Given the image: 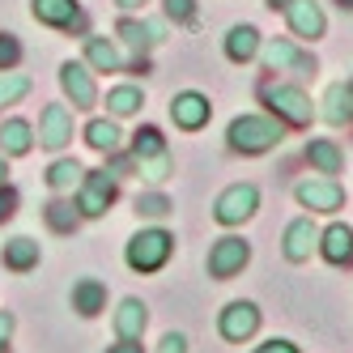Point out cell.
Returning <instances> with one entry per match:
<instances>
[{
	"label": "cell",
	"mask_w": 353,
	"mask_h": 353,
	"mask_svg": "<svg viewBox=\"0 0 353 353\" xmlns=\"http://www.w3.org/2000/svg\"><path fill=\"white\" fill-rule=\"evenodd\" d=\"M34 264H39V243L34 239H13V243H5V268L30 272Z\"/></svg>",
	"instance_id": "obj_25"
},
{
	"label": "cell",
	"mask_w": 353,
	"mask_h": 353,
	"mask_svg": "<svg viewBox=\"0 0 353 353\" xmlns=\"http://www.w3.org/2000/svg\"><path fill=\"white\" fill-rule=\"evenodd\" d=\"M256 209H260V188H256V183H234V188H225V192L217 196L213 217H217L221 225H239V221H247Z\"/></svg>",
	"instance_id": "obj_4"
},
{
	"label": "cell",
	"mask_w": 353,
	"mask_h": 353,
	"mask_svg": "<svg viewBox=\"0 0 353 353\" xmlns=\"http://www.w3.org/2000/svg\"><path fill=\"white\" fill-rule=\"evenodd\" d=\"M107 307V285L94 281V276H85V281L72 285V311L77 315H98Z\"/></svg>",
	"instance_id": "obj_21"
},
{
	"label": "cell",
	"mask_w": 353,
	"mask_h": 353,
	"mask_svg": "<svg viewBox=\"0 0 353 353\" xmlns=\"http://www.w3.org/2000/svg\"><path fill=\"white\" fill-rule=\"evenodd\" d=\"M145 107V94L137 90V85H115L111 94H107V111L111 115H137Z\"/></svg>",
	"instance_id": "obj_27"
},
{
	"label": "cell",
	"mask_w": 353,
	"mask_h": 353,
	"mask_svg": "<svg viewBox=\"0 0 353 353\" xmlns=\"http://www.w3.org/2000/svg\"><path fill=\"white\" fill-rule=\"evenodd\" d=\"M132 154H137L141 174H145L149 183H162L166 174H170V149H166V141H162L158 128H137V137H132Z\"/></svg>",
	"instance_id": "obj_2"
},
{
	"label": "cell",
	"mask_w": 353,
	"mask_h": 353,
	"mask_svg": "<svg viewBox=\"0 0 353 353\" xmlns=\"http://www.w3.org/2000/svg\"><path fill=\"white\" fill-rule=\"evenodd\" d=\"M5 174H9V166H5V158H0V183H5Z\"/></svg>",
	"instance_id": "obj_42"
},
{
	"label": "cell",
	"mask_w": 353,
	"mask_h": 353,
	"mask_svg": "<svg viewBox=\"0 0 353 353\" xmlns=\"http://www.w3.org/2000/svg\"><path fill=\"white\" fill-rule=\"evenodd\" d=\"M21 60V43L17 34H0V68H13Z\"/></svg>",
	"instance_id": "obj_34"
},
{
	"label": "cell",
	"mask_w": 353,
	"mask_h": 353,
	"mask_svg": "<svg viewBox=\"0 0 353 353\" xmlns=\"http://www.w3.org/2000/svg\"><path fill=\"white\" fill-rule=\"evenodd\" d=\"M307 158L319 174H341L345 170V154H341V145L336 141H311L307 145Z\"/></svg>",
	"instance_id": "obj_23"
},
{
	"label": "cell",
	"mask_w": 353,
	"mask_h": 353,
	"mask_svg": "<svg viewBox=\"0 0 353 353\" xmlns=\"http://www.w3.org/2000/svg\"><path fill=\"white\" fill-rule=\"evenodd\" d=\"M256 327H260V307L256 302H230V307L221 311V319H217V332L230 345H243L247 336H256Z\"/></svg>",
	"instance_id": "obj_9"
},
{
	"label": "cell",
	"mask_w": 353,
	"mask_h": 353,
	"mask_svg": "<svg viewBox=\"0 0 353 353\" xmlns=\"http://www.w3.org/2000/svg\"><path fill=\"white\" fill-rule=\"evenodd\" d=\"M30 145H34V132H30L26 119H5V123H0V149H5L9 158L30 154Z\"/></svg>",
	"instance_id": "obj_22"
},
{
	"label": "cell",
	"mask_w": 353,
	"mask_h": 353,
	"mask_svg": "<svg viewBox=\"0 0 353 353\" xmlns=\"http://www.w3.org/2000/svg\"><path fill=\"white\" fill-rule=\"evenodd\" d=\"M158 353H188V336H183V332H170V336H162Z\"/></svg>",
	"instance_id": "obj_36"
},
{
	"label": "cell",
	"mask_w": 353,
	"mask_h": 353,
	"mask_svg": "<svg viewBox=\"0 0 353 353\" xmlns=\"http://www.w3.org/2000/svg\"><path fill=\"white\" fill-rule=\"evenodd\" d=\"M170 209H174V205H170L162 192H145V196H137V213H141V217H166Z\"/></svg>",
	"instance_id": "obj_32"
},
{
	"label": "cell",
	"mask_w": 353,
	"mask_h": 353,
	"mask_svg": "<svg viewBox=\"0 0 353 353\" xmlns=\"http://www.w3.org/2000/svg\"><path fill=\"white\" fill-rule=\"evenodd\" d=\"M85 141L94 145V149H103V154H115L119 149V128H115V119H94L90 128H85Z\"/></svg>",
	"instance_id": "obj_28"
},
{
	"label": "cell",
	"mask_w": 353,
	"mask_h": 353,
	"mask_svg": "<svg viewBox=\"0 0 353 353\" xmlns=\"http://www.w3.org/2000/svg\"><path fill=\"white\" fill-rule=\"evenodd\" d=\"M225 56H230L234 64H247L260 56V30L256 26H230V34H225Z\"/></svg>",
	"instance_id": "obj_18"
},
{
	"label": "cell",
	"mask_w": 353,
	"mask_h": 353,
	"mask_svg": "<svg viewBox=\"0 0 353 353\" xmlns=\"http://www.w3.org/2000/svg\"><path fill=\"white\" fill-rule=\"evenodd\" d=\"M247 260H251L247 239L225 234V239H217V243H213V251H209V276H217V281H230L234 272H243V268H247Z\"/></svg>",
	"instance_id": "obj_6"
},
{
	"label": "cell",
	"mask_w": 353,
	"mask_h": 353,
	"mask_svg": "<svg viewBox=\"0 0 353 353\" xmlns=\"http://www.w3.org/2000/svg\"><path fill=\"white\" fill-rule=\"evenodd\" d=\"M166 17L179 21V26H192L196 21V0H166Z\"/></svg>",
	"instance_id": "obj_33"
},
{
	"label": "cell",
	"mask_w": 353,
	"mask_h": 353,
	"mask_svg": "<svg viewBox=\"0 0 353 353\" xmlns=\"http://www.w3.org/2000/svg\"><path fill=\"white\" fill-rule=\"evenodd\" d=\"M115 5H119V9H141L145 0H115Z\"/></svg>",
	"instance_id": "obj_40"
},
{
	"label": "cell",
	"mask_w": 353,
	"mask_h": 353,
	"mask_svg": "<svg viewBox=\"0 0 353 353\" xmlns=\"http://www.w3.org/2000/svg\"><path fill=\"white\" fill-rule=\"evenodd\" d=\"M30 13H34V21H43V26H56V30H72V26L81 30V26H85L77 0H30Z\"/></svg>",
	"instance_id": "obj_13"
},
{
	"label": "cell",
	"mask_w": 353,
	"mask_h": 353,
	"mask_svg": "<svg viewBox=\"0 0 353 353\" xmlns=\"http://www.w3.org/2000/svg\"><path fill=\"white\" fill-rule=\"evenodd\" d=\"M26 94H30V77H21V72H5V77H0V111L13 107L17 98H26Z\"/></svg>",
	"instance_id": "obj_29"
},
{
	"label": "cell",
	"mask_w": 353,
	"mask_h": 353,
	"mask_svg": "<svg viewBox=\"0 0 353 353\" xmlns=\"http://www.w3.org/2000/svg\"><path fill=\"white\" fill-rule=\"evenodd\" d=\"M13 213H17V192L0 183V221H9Z\"/></svg>",
	"instance_id": "obj_35"
},
{
	"label": "cell",
	"mask_w": 353,
	"mask_h": 353,
	"mask_svg": "<svg viewBox=\"0 0 353 353\" xmlns=\"http://www.w3.org/2000/svg\"><path fill=\"white\" fill-rule=\"evenodd\" d=\"M285 13V21H290V30L298 34V39H323V30H327V17H323V9L315 5V0H290V5L281 9Z\"/></svg>",
	"instance_id": "obj_12"
},
{
	"label": "cell",
	"mask_w": 353,
	"mask_h": 353,
	"mask_svg": "<svg viewBox=\"0 0 353 353\" xmlns=\"http://www.w3.org/2000/svg\"><path fill=\"white\" fill-rule=\"evenodd\" d=\"M9 336H13V315H9V311H0V353L9 349Z\"/></svg>",
	"instance_id": "obj_37"
},
{
	"label": "cell",
	"mask_w": 353,
	"mask_h": 353,
	"mask_svg": "<svg viewBox=\"0 0 353 353\" xmlns=\"http://www.w3.org/2000/svg\"><path fill=\"white\" fill-rule=\"evenodd\" d=\"M115 34H119L123 43H128L132 52H149V47H154V43L162 39V26H158V21H132V17H123Z\"/></svg>",
	"instance_id": "obj_20"
},
{
	"label": "cell",
	"mask_w": 353,
	"mask_h": 353,
	"mask_svg": "<svg viewBox=\"0 0 353 353\" xmlns=\"http://www.w3.org/2000/svg\"><path fill=\"white\" fill-rule=\"evenodd\" d=\"M341 9H353V0H341Z\"/></svg>",
	"instance_id": "obj_43"
},
{
	"label": "cell",
	"mask_w": 353,
	"mask_h": 353,
	"mask_svg": "<svg viewBox=\"0 0 353 353\" xmlns=\"http://www.w3.org/2000/svg\"><path fill=\"white\" fill-rule=\"evenodd\" d=\"M174 251V239L166 230H141L132 243H128V268L137 272H158Z\"/></svg>",
	"instance_id": "obj_3"
},
{
	"label": "cell",
	"mask_w": 353,
	"mask_h": 353,
	"mask_svg": "<svg viewBox=\"0 0 353 353\" xmlns=\"http://www.w3.org/2000/svg\"><path fill=\"white\" fill-rule=\"evenodd\" d=\"M251 353H298V345H290V341H268V345L251 349Z\"/></svg>",
	"instance_id": "obj_38"
},
{
	"label": "cell",
	"mask_w": 353,
	"mask_h": 353,
	"mask_svg": "<svg viewBox=\"0 0 353 353\" xmlns=\"http://www.w3.org/2000/svg\"><path fill=\"white\" fill-rule=\"evenodd\" d=\"M209 115H213L209 98H205V94H196V90H183V94H174V98H170V119H174V128H183V132L205 128Z\"/></svg>",
	"instance_id": "obj_10"
},
{
	"label": "cell",
	"mask_w": 353,
	"mask_h": 353,
	"mask_svg": "<svg viewBox=\"0 0 353 353\" xmlns=\"http://www.w3.org/2000/svg\"><path fill=\"white\" fill-rule=\"evenodd\" d=\"M47 225H52V230H60V234H72V230H77V213H72V205L52 200V205H47Z\"/></svg>",
	"instance_id": "obj_31"
},
{
	"label": "cell",
	"mask_w": 353,
	"mask_h": 353,
	"mask_svg": "<svg viewBox=\"0 0 353 353\" xmlns=\"http://www.w3.org/2000/svg\"><path fill=\"white\" fill-rule=\"evenodd\" d=\"M225 141H230V149H239V154H268V149L281 141V123L272 115H239L230 123V132H225Z\"/></svg>",
	"instance_id": "obj_1"
},
{
	"label": "cell",
	"mask_w": 353,
	"mask_h": 353,
	"mask_svg": "<svg viewBox=\"0 0 353 353\" xmlns=\"http://www.w3.org/2000/svg\"><path fill=\"white\" fill-rule=\"evenodd\" d=\"M85 60L98 68V72H119V52L111 39H98V34H85Z\"/></svg>",
	"instance_id": "obj_24"
},
{
	"label": "cell",
	"mask_w": 353,
	"mask_h": 353,
	"mask_svg": "<svg viewBox=\"0 0 353 353\" xmlns=\"http://www.w3.org/2000/svg\"><path fill=\"white\" fill-rule=\"evenodd\" d=\"M72 141V111L68 107H47L43 111V119H39V145H47V149H64Z\"/></svg>",
	"instance_id": "obj_15"
},
{
	"label": "cell",
	"mask_w": 353,
	"mask_h": 353,
	"mask_svg": "<svg viewBox=\"0 0 353 353\" xmlns=\"http://www.w3.org/2000/svg\"><path fill=\"white\" fill-rule=\"evenodd\" d=\"M107 353H141V341H128V336H119V345H115V349H107Z\"/></svg>",
	"instance_id": "obj_39"
},
{
	"label": "cell",
	"mask_w": 353,
	"mask_h": 353,
	"mask_svg": "<svg viewBox=\"0 0 353 353\" xmlns=\"http://www.w3.org/2000/svg\"><path fill=\"white\" fill-rule=\"evenodd\" d=\"M323 119H327V123H349V119H353L349 85H332V90L323 94Z\"/></svg>",
	"instance_id": "obj_26"
},
{
	"label": "cell",
	"mask_w": 353,
	"mask_h": 353,
	"mask_svg": "<svg viewBox=\"0 0 353 353\" xmlns=\"http://www.w3.org/2000/svg\"><path fill=\"white\" fill-rule=\"evenodd\" d=\"M264 103L272 107V115H281L285 123H294V128H302V123H311V98L302 94L298 85H268L264 90Z\"/></svg>",
	"instance_id": "obj_5"
},
{
	"label": "cell",
	"mask_w": 353,
	"mask_h": 353,
	"mask_svg": "<svg viewBox=\"0 0 353 353\" xmlns=\"http://www.w3.org/2000/svg\"><path fill=\"white\" fill-rule=\"evenodd\" d=\"M145 323H149L145 302H141V298H123V302H119V311H115V332H119V336H128V341H141Z\"/></svg>",
	"instance_id": "obj_19"
},
{
	"label": "cell",
	"mask_w": 353,
	"mask_h": 353,
	"mask_svg": "<svg viewBox=\"0 0 353 353\" xmlns=\"http://www.w3.org/2000/svg\"><path fill=\"white\" fill-rule=\"evenodd\" d=\"M319 251H323V260L327 264H349L353 260V230L349 225H327V230L319 234Z\"/></svg>",
	"instance_id": "obj_17"
},
{
	"label": "cell",
	"mask_w": 353,
	"mask_h": 353,
	"mask_svg": "<svg viewBox=\"0 0 353 353\" xmlns=\"http://www.w3.org/2000/svg\"><path fill=\"white\" fill-rule=\"evenodd\" d=\"M81 174H85V170H81L77 162H72V158H60L52 170H47V183H52L56 192H64V188H72V183H77Z\"/></svg>",
	"instance_id": "obj_30"
},
{
	"label": "cell",
	"mask_w": 353,
	"mask_h": 353,
	"mask_svg": "<svg viewBox=\"0 0 353 353\" xmlns=\"http://www.w3.org/2000/svg\"><path fill=\"white\" fill-rule=\"evenodd\" d=\"M111 200H115V179H107V170H94V174H85L81 196H77V209H81V217H103V213L111 209Z\"/></svg>",
	"instance_id": "obj_11"
},
{
	"label": "cell",
	"mask_w": 353,
	"mask_h": 353,
	"mask_svg": "<svg viewBox=\"0 0 353 353\" xmlns=\"http://www.w3.org/2000/svg\"><path fill=\"white\" fill-rule=\"evenodd\" d=\"M60 85H64V94L72 98V107H81V111L98 103V85H94V72H90L85 64H77V60L60 64Z\"/></svg>",
	"instance_id": "obj_14"
},
{
	"label": "cell",
	"mask_w": 353,
	"mask_h": 353,
	"mask_svg": "<svg viewBox=\"0 0 353 353\" xmlns=\"http://www.w3.org/2000/svg\"><path fill=\"white\" fill-rule=\"evenodd\" d=\"M319 243V230H315V221L311 217H298L285 225V260L302 264V260H311V251Z\"/></svg>",
	"instance_id": "obj_16"
},
{
	"label": "cell",
	"mask_w": 353,
	"mask_h": 353,
	"mask_svg": "<svg viewBox=\"0 0 353 353\" xmlns=\"http://www.w3.org/2000/svg\"><path fill=\"white\" fill-rule=\"evenodd\" d=\"M290 5V0H268V9H285Z\"/></svg>",
	"instance_id": "obj_41"
},
{
	"label": "cell",
	"mask_w": 353,
	"mask_h": 353,
	"mask_svg": "<svg viewBox=\"0 0 353 353\" xmlns=\"http://www.w3.org/2000/svg\"><path fill=\"white\" fill-rule=\"evenodd\" d=\"M260 56L268 72H315V60L307 52H298L290 39H268L260 43Z\"/></svg>",
	"instance_id": "obj_8"
},
{
	"label": "cell",
	"mask_w": 353,
	"mask_h": 353,
	"mask_svg": "<svg viewBox=\"0 0 353 353\" xmlns=\"http://www.w3.org/2000/svg\"><path fill=\"white\" fill-rule=\"evenodd\" d=\"M349 98H353V81H349Z\"/></svg>",
	"instance_id": "obj_44"
},
{
	"label": "cell",
	"mask_w": 353,
	"mask_h": 353,
	"mask_svg": "<svg viewBox=\"0 0 353 353\" xmlns=\"http://www.w3.org/2000/svg\"><path fill=\"white\" fill-rule=\"evenodd\" d=\"M294 196H298V205H302V209H315V213H336V209L345 205V188L332 179V174L298 183V188H294Z\"/></svg>",
	"instance_id": "obj_7"
}]
</instances>
